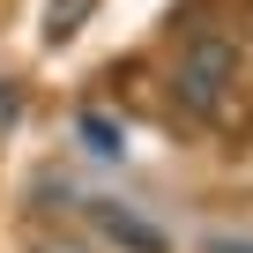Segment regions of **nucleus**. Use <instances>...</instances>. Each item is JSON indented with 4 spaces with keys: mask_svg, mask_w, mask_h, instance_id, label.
Wrapping results in <instances>:
<instances>
[{
    "mask_svg": "<svg viewBox=\"0 0 253 253\" xmlns=\"http://www.w3.org/2000/svg\"><path fill=\"white\" fill-rule=\"evenodd\" d=\"M231 82H238V45L231 38H194L186 52H179V104L186 112H201V119H216L223 112V97H231Z\"/></svg>",
    "mask_w": 253,
    "mask_h": 253,
    "instance_id": "f257e3e1",
    "label": "nucleus"
},
{
    "mask_svg": "<svg viewBox=\"0 0 253 253\" xmlns=\"http://www.w3.org/2000/svg\"><path fill=\"white\" fill-rule=\"evenodd\" d=\"M89 223H97L104 246H119V253H171V238H164L157 223H142L134 209H119V201H89Z\"/></svg>",
    "mask_w": 253,
    "mask_h": 253,
    "instance_id": "f03ea898",
    "label": "nucleus"
},
{
    "mask_svg": "<svg viewBox=\"0 0 253 253\" xmlns=\"http://www.w3.org/2000/svg\"><path fill=\"white\" fill-rule=\"evenodd\" d=\"M75 126H82V142H89L97 157H119V149H126V126H119L112 112H97V104H89V112H82Z\"/></svg>",
    "mask_w": 253,
    "mask_h": 253,
    "instance_id": "7ed1b4c3",
    "label": "nucleus"
},
{
    "mask_svg": "<svg viewBox=\"0 0 253 253\" xmlns=\"http://www.w3.org/2000/svg\"><path fill=\"white\" fill-rule=\"evenodd\" d=\"M89 8H97V0H45V45H67Z\"/></svg>",
    "mask_w": 253,
    "mask_h": 253,
    "instance_id": "20e7f679",
    "label": "nucleus"
},
{
    "mask_svg": "<svg viewBox=\"0 0 253 253\" xmlns=\"http://www.w3.org/2000/svg\"><path fill=\"white\" fill-rule=\"evenodd\" d=\"M201 253H253V238H209Z\"/></svg>",
    "mask_w": 253,
    "mask_h": 253,
    "instance_id": "39448f33",
    "label": "nucleus"
},
{
    "mask_svg": "<svg viewBox=\"0 0 253 253\" xmlns=\"http://www.w3.org/2000/svg\"><path fill=\"white\" fill-rule=\"evenodd\" d=\"M15 112H23V89L8 82V89H0V119H15Z\"/></svg>",
    "mask_w": 253,
    "mask_h": 253,
    "instance_id": "423d86ee",
    "label": "nucleus"
}]
</instances>
